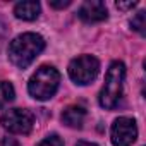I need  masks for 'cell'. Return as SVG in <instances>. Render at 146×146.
Returning <instances> with one entry per match:
<instances>
[{
  "mask_svg": "<svg viewBox=\"0 0 146 146\" xmlns=\"http://www.w3.org/2000/svg\"><path fill=\"white\" fill-rule=\"evenodd\" d=\"M45 50L43 36L36 33H23L16 36L9 45V58L11 62L19 67L26 69L33 64V60Z\"/></svg>",
  "mask_w": 146,
  "mask_h": 146,
  "instance_id": "cell-1",
  "label": "cell"
},
{
  "mask_svg": "<svg viewBox=\"0 0 146 146\" xmlns=\"http://www.w3.org/2000/svg\"><path fill=\"white\" fill-rule=\"evenodd\" d=\"M124 79H125V65L119 60L112 62L107 70L105 83H103V88L98 96V102L105 110H113L119 105V102L122 98Z\"/></svg>",
  "mask_w": 146,
  "mask_h": 146,
  "instance_id": "cell-2",
  "label": "cell"
},
{
  "mask_svg": "<svg viewBox=\"0 0 146 146\" xmlns=\"http://www.w3.org/2000/svg\"><path fill=\"white\" fill-rule=\"evenodd\" d=\"M60 86V72L53 65H41L31 76L28 83V91L35 100H50Z\"/></svg>",
  "mask_w": 146,
  "mask_h": 146,
  "instance_id": "cell-3",
  "label": "cell"
},
{
  "mask_svg": "<svg viewBox=\"0 0 146 146\" xmlns=\"http://www.w3.org/2000/svg\"><path fill=\"white\" fill-rule=\"evenodd\" d=\"M69 78L74 81L76 84H90L91 81H95V78L100 72V62L98 58H95L93 55H81L72 58L69 64Z\"/></svg>",
  "mask_w": 146,
  "mask_h": 146,
  "instance_id": "cell-4",
  "label": "cell"
},
{
  "mask_svg": "<svg viewBox=\"0 0 146 146\" xmlns=\"http://www.w3.org/2000/svg\"><path fill=\"white\" fill-rule=\"evenodd\" d=\"M2 127L12 134H29L35 125V115L24 108H11L0 117Z\"/></svg>",
  "mask_w": 146,
  "mask_h": 146,
  "instance_id": "cell-5",
  "label": "cell"
},
{
  "mask_svg": "<svg viewBox=\"0 0 146 146\" xmlns=\"http://www.w3.org/2000/svg\"><path fill=\"white\" fill-rule=\"evenodd\" d=\"M137 137L136 120L131 117H119L110 127V139L113 146H131Z\"/></svg>",
  "mask_w": 146,
  "mask_h": 146,
  "instance_id": "cell-6",
  "label": "cell"
},
{
  "mask_svg": "<svg viewBox=\"0 0 146 146\" xmlns=\"http://www.w3.org/2000/svg\"><path fill=\"white\" fill-rule=\"evenodd\" d=\"M78 16L81 21L91 24V23H102L108 17V11H107V5L105 2H100V0H88L84 2L79 11H78Z\"/></svg>",
  "mask_w": 146,
  "mask_h": 146,
  "instance_id": "cell-7",
  "label": "cell"
},
{
  "mask_svg": "<svg viewBox=\"0 0 146 146\" xmlns=\"http://www.w3.org/2000/svg\"><path fill=\"white\" fill-rule=\"evenodd\" d=\"M84 119H86V108L81 105H70L62 112V122L72 129H81Z\"/></svg>",
  "mask_w": 146,
  "mask_h": 146,
  "instance_id": "cell-8",
  "label": "cell"
},
{
  "mask_svg": "<svg viewBox=\"0 0 146 146\" xmlns=\"http://www.w3.org/2000/svg\"><path fill=\"white\" fill-rule=\"evenodd\" d=\"M14 16L23 21H35L40 16V4L28 0V2H19L14 5Z\"/></svg>",
  "mask_w": 146,
  "mask_h": 146,
  "instance_id": "cell-9",
  "label": "cell"
},
{
  "mask_svg": "<svg viewBox=\"0 0 146 146\" xmlns=\"http://www.w3.org/2000/svg\"><path fill=\"white\" fill-rule=\"evenodd\" d=\"M16 96L14 86L9 81H0V108H4L5 105H9Z\"/></svg>",
  "mask_w": 146,
  "mask_h": 146,
  "instance_id": "cell-10",
  "label": "cell"
},
{
  "mask_svg": "<svg viewBox=\"0 0 146 146\" xmlns=\"http://www.w3.org/2000/svg\"><path fill=\"white\" fill-rule=\"evenodd\" d=\"M131 26H132V29H136L137 33L144 35V11L137 12V14L132 17V21H131Z\"/></svg>",
  "mask_w": 146,
  "mask_h": 146,
  "instance_id": "cell-11",
  "label": "cell"
},
{
  "mask_svg": "<svg viewBox=\"0 0 146 146\" xmlns=\"http://www.w3.org/2000/svg\"><path fill=\"white\" fill-rule=\"evenodd\" d=\"M38 146H64V141H62L57 134H52V136L45 137Z\"/></svg>",
  "mask_w": 146,
  "mask_h": 146,
  "instance_id": "cell-12",
  "label": "cell"
},
{
  "mask_svg": "<svg viewBox=\"0 0 146 146\" xmlns=\"http://www.w3.org/2000/svg\"><path fill=\"white\" fill-rule=\"evenodd\" d=\"M0 146H21V144H19V141L16 137L5 136V137H2V141H0Z\"/></svg>",
  "mask_w": 146,
  "mask_h": 146,
  "instance_id": "cell-13",
  "label": "cell"
},
{
  "mask_svg": "<svg viewBox=\"0 0 146 146\" xmlns=\"http://www.w3.org/2000/svg\"><path fill=\"white\" fill-rule=\"evenodd\" d=\"M115 7L117 9H120V11H127V9H132V7H136V2H117L115 4Z\"/></svg>",
  "mask_w": 146,
  "mask_h": 146,
  "instance_id": "cell-14",
  "label": "cell"
},
{
  "mask_svg": "<svg viewBox=\"0 0 146 146\" xmlns=\"http://www.w3.org/2000/svg\"><path fill=\"white\" fill-rule=\"evenodd\" d=\"M70 5V0H64V2H50V7L53 9H64V7H69Z\"/></svg>",
  "mask_w": 146,
  "mask_h": 146,
  "instance_id": "cell-15",
  "label": "cell"
},
{
  "mask_svg": "<svg viewBox=\"0 0 146 146\" xmlns=\"http://www.w3.org/2000/svg\"><path fill=\"white\" fill-rule=\"evenodd\" d=\"M76 146H98V144H95V143H88V141H79Z\"/></svg>",
  "mask_w": 146,
  "mask_h": 146,
  "instance_id": "cell-16",
  "label": "cell"
}]
</instances>
